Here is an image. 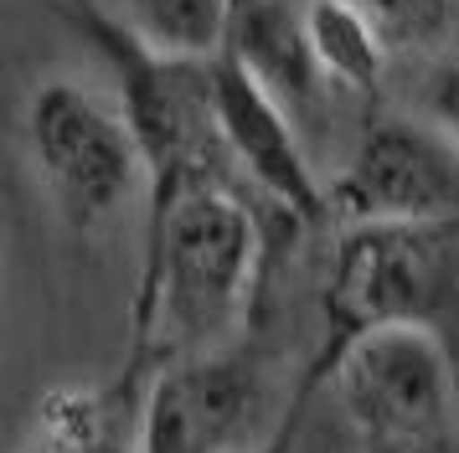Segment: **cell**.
Masks as SVG:
<instances>
[{
  "label": "cell",
  "mask_w": 459,
  "mask_h": 453,
  "mask_svg": "<svg viewBox=\"0 0 459 453\" xmlns=\"http://www.w3.org/2000/svg\"><path fill=\"white\" fill-rule=\"evenodd\" d=\"M264 263L258 217L238 185L207 181L145 217V273L134 299V366L238 346Z\"/></svg>",
  "instance_id": "1"
},
{
  "label": "cell",
  "mask_w": 459,
  "mask_h": 453,
  "mask_svg": "<svg viewBox=\"0 0 459 453\" xmlns=\"http://www.w3.org/2000/svg\"><path fill=\"white\" fill-rule=\"evenodd\" d=\"M325 314L331 350L367 329H429L459 350V222L341 226Z\"/></svg>",
  "instance_id": "2"
},
{
  "label": "cell",
  "mask_w": 459,
  "mask_h": 453,
  "mask_svg": "<svg viewBox=\"0 0 459 453\" xmlns=\"http://www.w3.org/2000/svg\"><path fill=\"white\" fill-rule=\"evenodd\" d=\"M22 140L47 201L78 232H99L150 196L145 150L119 93L83 78H42L26 93Z\"/></svg>",
  "instance_id": "3"
},
{
  "label": "cell",
  "mask_w": 459,
  "mask_h": 453,
  "mask_svg": "<svg viewBox=\"0 0 459 453\" xmlns=\"http://www.w3.org/2000/svg\"><path fill=\"white\" fill-rule=\"evenodd\" d=\"M361 453H444L455 438V346L429 329H367L325 355Z\"/></svg>",
  "instance_id": "4"
},
{
  "label": "cell",
  "mask_w": 459,
  "mask_h": 453,
  "mask_svg": "<svg viewBox=\"0 0 459 453\" xmlns=\"http://www.w3.org/2000/svg\"><path fill=\"white\" fill-rule=\"evenodd\" d=\"M310 402H284L273 376L243 346L155 366L140 397V453H264Z\"/></svg>",
  "instance_id": "5"
},
{
  "label": "cell",
  "mask_w": 459,
  "mask_h": 453,
  "mask_svg": "<svg viewBox=\"0 0 459 453\" xmlns=\"http://www.w3.org/2000/svg\"><path fill=\"white\" fill-rule=\"evenodd\" d=\"M331 211L356 222H459V150L429 119H372L331 181Z\"/></svg>",
  "instance_id": "6"
},
{
  "label": "cell",
  "mask_w": 459,
  "mask_h": 453,
  "mask_svg": "<svg viewBox=\"0 0 459 453\" xmlns=\"http://www.w3.org/2000/svg\"><path fill=\"white\" fill-rule=\"evenodd\" d=\"M212 108L238 181H248L294 222H320L331 211V185L305 150L299 119L228 52L212 57Z\"/></svg>",
  "instance_id": "7"
},
{
  "label": "cell",
  "mask_w": 459,
  "mask_h": 453,
  "mask_svg": "<svg viewBox=\"0 0 459 453\" xmlns=\"http://www.w3.org/2000/svg\"><path fill=\"white\" fill-rule=\"evenodd\" d=\"M222 52L232 62H243L294 119H305L310 108H320V98L335 93L325 73H320V62H315V47L305 37V16L290 11L284 0H238Z\"/></svg>",
  "instance_id": "8"
},
{
  "label": "cell",
  "mask_w": 459,
  "mask_h": 453,
  "mask_svg": "<svg viewBox=\"0 0 459 453\" xmlns=\"http://www.w3.org/2000/svg\"><path fill=\"white\" fill-rule=\"evenodd\" d=\"M305 37L315 47V62L335 93L351 98H377L387 62H393V41L377 31V21L356 5V0H305Z\"/></svg>",
  "instance_id": "9"
},
{
  "label": "cell",
  "mask_w": 459,
  "mask_h": 453,
  "mask_svg": "<svg viewBox=\"0 0 459 453\" xmlns=\"http://www.w3.org/2000/svg\"><path fill=\"white\" fill-rule=\"evenodd\" d=\"M238 0H125V26L160 57L212 62L228 47Z\"/></svg>",
  "instance_id": "10"
},
{
  "label": "cell",
  "mask_w": 459,
  "mask_h": 453,
  "mask_svg": "<svg viewBox=\"0 0 459 453\" xmlns=\"http://www.w3.org/2000/svg\"><path fill=\"white\" fill-rule=\"evenodd\" d=\"M377 31L393 41V52H438L449 47L459 0H356Z\"/></svg>",
  "instance_id": "11"
},
{
  "label": "cell",
  "mask_w": 459,
  "mask_h": 453,
  "mask_svg": "<svg viewBox=\"0 0 459 453\" xmlns=\"http://www.w3.org/2000/svg\"><path fill=\"white\" fill-rule=\"evenodd\" d=\"M418 119H429L459 150V47H438L418 78Z\"/></svg>",
  "instance_id": "12"
},
{
  "label": "cell",
  "mask_w": 459,
  "mask_h": 453,
  "mask_svg": "<svg viewBox=\"0 0 459 453\" xmlns=\"http://www.w3.org/2000/svg\"><path fill=\"white\" fill-rule=\"evenodd\" d=\"M299 417H305V412H299ZM299 417H294L290 428L279 432V438H273V443H269L264 453H294V438H299Z\"/></svg>",
  "instance_id": "13"
},
{
  "label": "cell",
  "mask_w": 459,
  "mask_h": 453,
  "mask_svg": "<svg viewBox=\"0 0 459 453\" xmlns=\"http://www.w3.org/2000/svg\"><path fill=\"white\" fill-rule=\"evenodd\" d=\"M37 453H47V449H37Z\"/></svg>",
  "instance_id": "14"
}]
</instances>
